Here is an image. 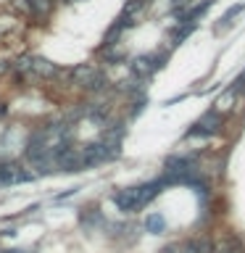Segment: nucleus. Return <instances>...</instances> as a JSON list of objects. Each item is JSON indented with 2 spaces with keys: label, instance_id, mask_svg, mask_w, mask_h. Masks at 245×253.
I'll return each mask as SVG.
<instances>
[{
  "label": "nucleus",
  "instance_id": "obj_10",
  "mask_svg": "<svg viewBox=\"0 0 245 253\" xmlns=\"http://www.w3.org/2000/svg\"><path fill=\"white\" fill-rule=\"evenodd\" d=\"M5 253H21V251H5Z\"/></svg>",
  "mask_w": 245,
  "mask_h": 253
},
{
  "label": "nucleus",
  "instance_id": "obj_9",
  "mask_svg": "<svg viewBox=\"0 0 245 253\" xmlns=\"http://www.w3.org/2000/svg\"><path fill=\"white\" fill-rule=\"evenodd\" d=\"M148 229H150V232H161V229H163V216H156V213H153V216L148 219Z\"/></svg>",
  "mask_w": 245,
  "mask_h": 253
},
{
  "label": "nucleus",
  "instance_id": "obj_8",
  "mask_svg": "<svg viewBox=\"0 0 245 253\" xmlns=\"http://www.w3.org/2000/svg\"><path fill=\"white\" fill-rule=\"evenodd\" d=\"M27 5L32 13H45L50 8V0H27Z\"/></svg>",
  "mask_w": 245,
  "mask_h": 253
},
{
  "label": "nucleus",
  "instance_id": "obj_4",
  "mask_svg": "<svg viewBox=\"0 0 245 253\" xmlns=\"http://www.w3.org/2000/svg\"><path fill=\"white\" fill-rule=\"evenodd\" d=\"M24 71H29V74H37V77H50V74H55V69L50 66V63H47V61H40V58L24 61Z\"/></svg>",
  "mask_w": 245,
  "mask_h": 253
},
{
  "label": "nucleus",
  "instance_id": "obj_7",
  "mask_svg": "<svg viewBox=\"0 0 245 253\" xmlns=\"http://www.w3.org/2000/svg\"><path fill=\"white\" fill-rule=\"evenodd\" d=\"M235 100H237V90L232 87V90H227L224 95H219V100H216V114H227V111H232V106H235Z\"/></svg>",
  "mask_w": 245,
  "mask_h": 253
},
{
  "label": "nucleus",
  "instance_id": "obj_3",
  "mask_svg": "<svg viewBox=\"0 0 245 253\" xmlns=\"http://www.w3.org/2000/svg\"><path fill=\"white\" fill-rule=\"evenodd\" d=\"M213 253H245V245H243L240 237H235V235H229V232H227V235L216 243Z\"/></svg>",
  "mask_w": 245,
  "mask_h": 253
},
{
  "label": "nucleus",
  "instance_id": "obj_6",
  "mask_svg": "<svg viewBox=\"0 0 245 253\" xmlns=\"http://www.w3.org/2000/svg\"><path fill=\"white\" fill-rule=\"evenodd\" d=\"M179 253H213V248H211V243L205 240V237H193L190 243L182 245Z\"/></svg>",
  "mask_w": 245,
  "mask_h": 253
},
{
  "label": "nucleus",
  "instance_id": "obj_1",
  "mask_svg": "<svg viewBox=\"0 0 245 253\" xmlns=\"http://www.w3.org/2000/svg\"><path fill=\"white\" fill-rule=\"evenodd\" d=\"M161 190V182H148V185H140V187H129V190H122V193L114 195L116 206L122 211H137L142 209L150 198H156V193Z\"/></svg>",
  "mask_w": 245,
  "mask_h": 253
},
{
  "label": "nucleus",
  "instance_id": "obj_2",
  "mask_svg": "<svg viewBox=\"0 0 245 253\" xmlns=\"http://www.w3.org/2000/svg\"><path fill=\"white\" fill-rule=\"evenodd\" d=\"M29 174L19 164H0V185H16V182H27Z\"/></svg>",
  "mask_w": 245,
  "mask_h": 253
},
{
  "label": "nucleus",
  "instance_id": "obj_5",
  "mask_svg": "<svg viewBox=\"0 0 245 253\" xmlns=\"http://www.w3.org/2000/svg\"><path fill=\"white\" fill-rule=\"evenodd\" d=\"M219 124H221V122H219V114L213 111V114H208L203 122H198L195 129H190V134H208V132H216Z\"/></svg>",
  "mask_w": 245,
  "mask_h": 253
}]
</instances>
